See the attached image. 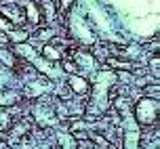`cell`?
I'll return each instance as SVG.
<instances>
[{
    "instance_id": "277c9868",
    "label": "cell",
    "mask_w": 160,
    "mask_h": 149,
    "mask_svg": "<svg viewBox=\"0 0 160 149\" xmlns=\"http://www.w3.org/2000/svg\"><path fill=\"white\" fill-rule=\"evenodd\" d=\"M19 7L25 8V13H28V21L30 23H40V19H42V13H40V7L38 4H34V2H30V0H25V2H19Z\"/></svg>"
},
{
    "instance_id": "7a4b0ae2",
    "label": "cell",
    "mask_w": 160,
    "mask_h": 149,
    "mask_svg": "<svg viewBox=\"0 0 160 149\" xmlns=\"http://www.w3.org/2000/svg\"><path fill=\"white\" fill-rule=\"evenodd\" d=\"M0 13H2V15H7L8 19H11V23H15V25L23 23V19H25L23 11H21V7H19V2H15V4H4V7H0Z\"/></svg>"
},
{
    "instance_id": "6da1fadb",
    "label": "cell",
    "mask_w": 160,
    "mask_h": 149,
    "mask_svg": "<svg viewBox=\"0 0 160 149\" xmlns=\"http://www.w3.org/2000/svg\"><path fill=\"white\" fill-rule=\"evenodd\" d=\"M135 113L141 124H152L156 120V113H158V101L156 99H148V97L141 99V101H137Z\"/></svg>"
},
{
    "instance_id": "5b68a950",
    "label": "cell",
    "mask_w": 160,
    "mask_h": 149,
    "mask_svg": "<svg viewBox=\"0 0 160 149\" xmlns=\"http://www.w3.org/2000/svg\"><path fill=\"white\" fill-rule=\"evenodd\" d=\"M74 59H76V67H84V70H93V65H95V59H93V55H87V53H84V50H78V53H76V57H74Z\"/></svg>"
},
{
    "instance_id": "9c48e42d",
    "label": "cell",
    "mask_w": 160,
    "mask_h": 149,
    "mask_svg": "<svg viewBox=\"0 0 160 149\" xmlns=\"http://www.w3.org/2000/svg\"><path fill=\"white\" fill-rule=\"evenodd\" d=\"M108 65H112V67H120V70H131V67H133L131 61H118V59H108Z\"/></svg>"
},
{
    "instance_id": "8992f818",
    "label": "cell",
    "mask_w": 160,
    "mask_h": 149,
    "mask_svg": "<svg viewBox=\"0 0 160 149\" xmlns=\"http://www.w3.org/2000/svg\"><path fill=\"white\" fill-rule=\"evenodd\" d=\"M42 55H44V59H48V61H59V59H61V50L57 46H53V44H44Z\"/></svg>"
},
{
    "instance_id": "52a82bcc",
    "label": "cell",
    "mask_w": 160,
    "mask_h": 149,
    "mask_svg": "<svg viewBox=\"0 0 160 149\" xmlns=\"http://www.w3.org/2000/svg\"><path fill=\"white\" fill-rule=\"evenodd\" d=\"M7 38L13 40V42H25V40L30 38V34L23 31V30H19V31H11V34H7Z\"/></svg>"
},
{
    "instance_id": "3957f363",
    "label": "cell",
    "mask_w": 160,
    "mask_h": 149,
    "mask_svg": "<svg viewBox=\"0 0 160 149\" xmlns=\"http://www.w3.org/2000/svg\"><path fill=\"white\" fill-rule=\"evenodd\" d=\"M68 86L72 88L76 94H87L88 93V82H87V78H82V76H76V74H72L70 78H68Z\"/></svg>"
},
{
    "instance_id": "30bf717a",
    "label": "cell",
    "mask_w": 160,
    "mask_h": 149,
    "mask_svg": "<svg viewBox=\"0 0 160 149\" xmlns=\"http://www.w3.org/2000/svg\"><path fill=\"white\" fill-rule=\"evenodd\" d=\"M72 4H74V0H59V8H61V11H68Z\"/></svg>"
},
{
    "instance_id": "ba28073f",
    "label": "cell",
    "mask_w": 160,
    "mask_h": 149,
    "mask_svg": "<svg viewBox=\"0 0 160 149\" xmlns=\"http://www.w3.org/2000/svg\"><path fill=\"white\" fill-rule=\"evenodd\" d=\"M11 126V116L7 109H0V130H7Z\"/></svg>"
}]
</instances>
